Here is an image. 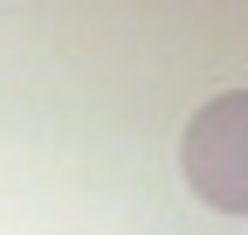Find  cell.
Segmentation results:
<instances>
[{
  "label": "cell",
  "instance_id": "obj_1",
  "mask_svg": "<svg viewBox=\"0 0 248 235\" xmlns=\"http://www.w3.org/2000/svg\"><path fill=\"white\" fill-rule=\"evenodd\" d=\"M179 166L207 208L248 215V97L221 90L207 111H193V125L179 138Z\"/></svg>",
  "mask_w": 248,
  "mask_h": 235
}]
</instances>
